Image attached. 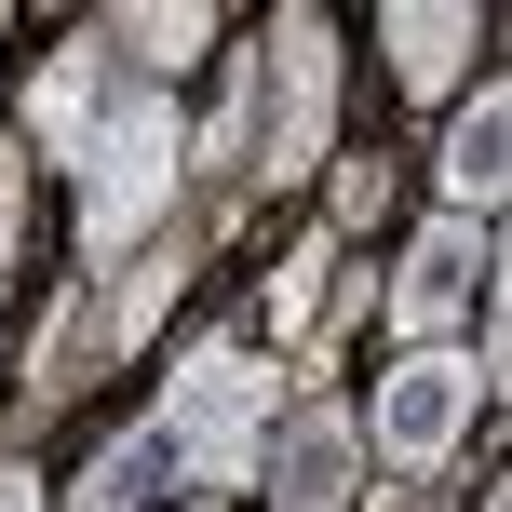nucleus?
I'll return each instance as SVG.
<instances>
[{
	"mask_svg": "<svg viewBox=\"0 0 512 512\" xmlns=\"http://www.w3.org/2000/svg\"><path fill=\"white\" fill-rule=\"evenodd\" d=\"M486 283H499V230H486V216H432V230L378 270V310H391L405 351H459V324H472Z\"/></svg>",
	"mask_w": 512,
	"mask_h": 512,
	"instance_id": "obj_5",
	"label": "nucleus"
},
{
	"mask_svg": "<svg viewBox=\"0 0 512 512\" xmlns=\"http://www.w3.org/2000/svg\"><path fill=\"white\" fill-rule=\"evenodd\" d=\"M472 512H512V499H499V486H486V499H472Z\"/></svg>",
	"mask_w": 512,
	"mask_h": 512,
	"instance_id": "obj_17",
	"label": "nucleus"
},
{
	"mask_svg": "<svg viewBox=\"0 0 512 512\" xmlns=\"http://www.w3.org/2000/svg\"><path fill=\"white\" fill-rule=\"evenodd\" d=\"M256 499L270 512H351L364 499V432L337 391H297V405L270 418V445H256Z\"/></svg>",
	"mask_w": 512,
	"mask_h": 512,
	"instance_id": "obj_6",
	"label": "nucleus"
},
{
	"mask_svg": "<svg viewBox=\"0 0 512 512\" xmlns=\"http://www.w3.org/2000/svg\"><path fill=\"white\" fill-rule=\"evenodd\" d=\"M108 54H122V81H149V95H176V68H203V54H230V14L216 0H135V14H95Z\"/></svg>",
	"mask_w": 512,
	"mask_h": 512,
	"instance_id": "obj_9",
	"label": "nucleus"
},
{
	"mask_svg": "<svg viewBox=\"0 0 512 512\" xmlns=\"http://www.w3.org/2000/svg\"><path fill=\"white\" fill-rule=\"evenodd\" d=\"M391 203V162L378 149H364V162H337V216H351V230H364V216H378Z\"/></svg>",
	"mask_w": 512,
	"mask_h": 512,
	"instance_id": "obj_14",
	"label": "nucleus"
},
{
	"mask_svg": "<svg viewBox=\"0 0 512 512\" xmlns=\"http://www.w3.org/2000/svg\"><path fill=\"white\" fill-rule=\"evenodd\" d=\"M324 270H337V230H310V243L270 270V337H310V310H324Z\"/></svg>",
	"mask_w": 512,
	"mask_h": 512,
	"instance_id": "obj_12",
	"label": "nucleus"
},
{
	"mask_svg": "<svg viewBox=\"0 0 512 512\" xmlns=\"http://www.w3.org/2000/svg\"><path fill=\"white\" fill-rule=\"evenodd\" d=\"M378 54H391L405 95H459V81H486V14H472V0H391Z\"/></svg>",
	"mask_w": 512,
	"mask_h": 512,
	"instance_id": "obj_8",
	"label": "nucleus"
},
{
	"mask_svg": "<svg viewBox=\"0 0 512 512\" xmlns=\"http://www.w3.org/2000/svg\"><path fill=\"white\" fill-rule=\"evenodd\" d=\"M364 512H445V486H378Z\"/></svg>",
	"mask_w": 512,
	"mask_h": 512,
	"instance_id": "obj_16",
	"label": "nucleus"
},
{
	"mask_svg": "<svg viewBox=\"0 0 512 512\" xmlns=\"http://www.w3.org/2000/svg\"><path fill=\"white\" fill-rule=\"evenodd\" d=\"M162 486H176V445L135 418V432H108V445H95V472H81V486L54 499V512H149Z\"/></svg>",
	"mask_w": 512,
	"mask_h": 512,
	"instance_id": "obj_11",
	"label": "nucleus"
},
{
	"mask_svg": "<svg viewBox=\"0 0 512 512\" xmlns=\"http://www.w3.org/2000/svg\"><path fill=\"white\" fill-rule=\"evenodd\" d=\"M486 405H499V378H486L472 351H391L378 391L351 405V432H364V459H378L391 486H445V459L472 445Z\"/></svg>",
	"mask_w": 512,
	"mask_h": 512,
	"instance_id": "obj_3",
	"label": "nucleus"
},
{
	"mask_svg": "<svg viewBox=\"0 0 512 512\" xmlns=\"http://www.w3.org/2000/svg\"><path fill=\"white\" fill-rule=\"evenodd\" d=\"M270 418H283V364L270 351H230V337H189L176 378H162V405H149V432L176 445V486L189 499H230V486H256Z\"/></svg>",
	"mask_w": 512,
	"mask_h": 512,
	"instance_id": "obj_2",
	"label": "nucleus"
},
{
	"mask_svg": "<svg viewBox=\"0 0 512 512\" xmlns=\"http://www.w3.org/2000/svg\"><path fill=\"white\" fill-rule=\"evenodd\" d=\"M189 512H216V499H189Z\"/></svg>",
	"mask_w": 512,
	"mask_h": 512,
	"instance_id": "obj_18",
	"label": "nucleus"
},
{
	"mask_svg": "<svg viewBox=\"0 0 512 512\" xmlns=\"http://www.w3.org/2000/svg\"><path fill=\"white\" fill-rule=\"evenodd\" d=\"M0 512H54V499H41V459H27V445L0 459Z\"/></svg>",
	"mask_w": 512,
	"mask_h": 512,
	"instance_id": "obj_15",
	"label": "nucleus"
},
{
	"mask_svg": "<svg viewBox=\"0 0 512 512\" xmlns=\"http://www.w3.org/2000/svg\"><path fill=\"white\" fill-rule=\"evenodd\" d=\"M122 68V54H108ZM81 270H122L135 243L176 216V176H189V108L176 95H149V81H108V108H95V135H81Z\"/></svg>",
	"mask_w": 512,
	"mask_h": 512,
	"instance_id": "obj_1",
	"label": "nucleus"
},
{
	"mask_svg": "<svg viewBox=\"0 0 512 512\" xmlns=\"http://www.w3.org/2000/svg\"><path fill=\"white\" fill-rule=\"evenodd\" d=\"M108 81H122V68H108V27H68V41L41 54V81H27V135H14V149H27V162H81Z\"/></svg>",
	"mask_w": 512,
	"mask_h": 512,
	"instance_id": "obj_7",
	"label": "nucleus"
},
{
	"mask_svg": "<svg viewBox=\"0 0 512 512\" xmlns=\"http://www.w3.org/2000/svg\"><path fill=\"white\" fill-rule=\"evenodd\" d=\"M14 243H27V149L0 135V270H14Z\"/></svg>",
	"mask_w": 512,
	"mask_h": 512,
	"instance_id": "obj_13",
	"label": "nucleus"
},
{
	"mask_svg": "<svg viewBox=\"0 0 512 512\" xmlns=\"http://www.w3.org/2000/svg\"><path fill=\"white\" fill-rule=\"evenodd\" d=\"M432 176H445V216H499V176H512V95L472 81L432 135Z\"/></svg>",
	"mask_w": 512,
	"mask_h": 512,
	"instance_id": "obj_10",
	"label": "nucleus"
},
{
	"mask_svg": "<svg viewBox=\"0 0 512 512\" xmlns=\"http://www.w3.org/2000/svg\"><path fill=\"white\" fill-rule=\"evenodd\" d=\"M256 189H297V176H324V149H337V27L324 14H270V41H256Z\"/></svg>",
	"mask_w": 512,
	"mask_h": 512,
	"instance_id": "obj_4",
	"label": "nucleus"
}]
</instances>
